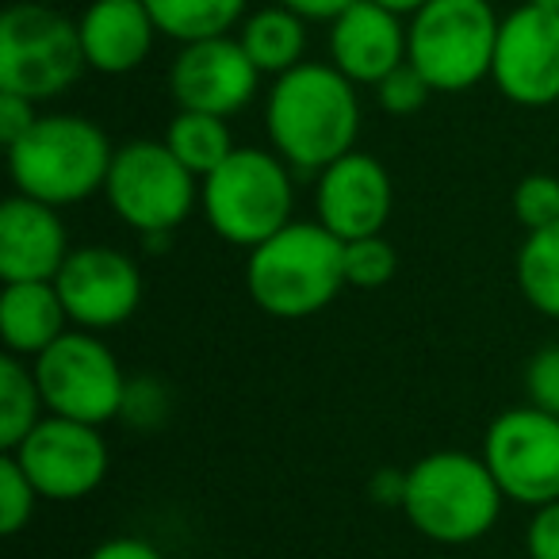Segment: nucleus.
I'll list each match as a JSON object with an SVG mask.
<instances>
[{
  "mask_svg": "<svg viewBox=\"0 0 559 559\" xmlns=\"http://www.w3.org/2000/svg\"><path fill=\"white\" fill-rule=\"evenodd\" d=\"M39 490L24 475V467L16 464V456H0V533L16 536L24 533V525L35 518V506H39Z\"/></svg>",
  "mask_w": 559,
  "mask_h": 559,
  "instance_id": "a878e982",
  "label": "nucleus"
},
{
  "mask_svg": "<svg viewBox=\"0 0 559 559\" xmlns=\"http://www.w3.org/2000/svg\"><path fill=\"white\" fill-rule=\"evenodd\" d=\"M399 272V249L391 246L383 234H372V238H357L345 241V284L349 288H388Z\"/></svg>",
  "mask_w": 559,
  "mask_h": 559,
  "instance_id": "393cba45",
  "label": "nucleus"
},
{
  "mask_svg": "<svg viewBox=\"0 0 559 559\" xmlns=\"http://www.w3.org/2000/svg\"><path fill=\"white\" fill-rule=\"evenodd\" d=\"M368 495L380 506H403L406 495V472H395V467H380L368 483Z\"/></svg>",
  "mask_w": 559,
  "mask_h": 559,
  "instance_id": "f704fd0d",
  "label": "nucleus"
},
{
  "mask_svg": "<svg viewBox=\"0 0 559 559\" xmlns=\"http://www.w3.org/2000/svg\"><path fill=\"white\" fill-rule=\"evenodd\" d=\"M43 418H47V403H43L32 360L4 353L0 360V449H16Z\"/></svg>",
  "mask_w": 559,
  "mask_h": 559,
  "instance_id": "4be33fe9",
  "label": "nucleus"
},
{
  "mask_svg": "<svg viewBox=\"0 0 559 559\" xmlns=\"http://www.w3.org/2000/svg\"><path fill=\"white\" fill-rule=\"evenodd\" d=\"M525 551L528 559H559V498L533 510V521L525 528Z\"/></svg>",
  "mask_w": 559,
  "mask_h": 559,
  "instance_id": "7c9ffc66",
  "label": "nucleus"
},
{
  "mask_svg": "<svg viewBox=\"0 0 559 559\" xmlns=\"http://www.w3.org/2000/svg\"><path fill=\"white\" fill-rule=\"evenodd\" d=\"M24 475L50 502H78L108 479L111 452L100 426L47 414L16 449H9Z\"/></svg>",
  "mask_w": 559,
  "mask_h": 559,
  "instance_id": "9b49d317",
  "label": "nucleus"
},
{
  "mask_svg": "<svg viewBox=\"0 0 559 559\" xmlns=\"http://www.w3.org/2000/svg\"><path fill=\"white\" fill-rule=\"evenodd\" d=\"M498 27L490 0H429L406 20V62L433 93H467L490 78Z\"/></svg>",
  "mask_w": 559,
  "mask_h": 559,
  "instance_id": "423d86ee",
  "label": "nucleus"
},
{
  "mask_svg": "<svg viewBox=\"0 0 559 559\" xmlns=\"http://www.w3.org/2000/svg\"><path fill=\"white\" fill-rule=\"evenodd\" d=\"M70 311L55 280H20L0 292V337L12 357L35 360L70 330Z\"/></svg>",
  "mask_w": 559,
  "mask_h": 559,
  "instance_id": "6ab92c4d",
  "label": "nucleus"
},
{
  "mask_svg": "<svg viewBox=\"0 0 559 559\" xmlns=\"http://www.w3.org/2000/svg\"><path fill=\"white\" fill-rule=\"evenodd\" d=\"M483 460L506 502L528 510L559 498V418L540 406H510L483 433Z\"/></svg>",
  "mask_w": 559,
  "mask_h": 559,
  "instance_id": "9d476101",
  "label": "nucleus"
},
{
  "mask_svg": "<svg viewBox=\"0 0 559 559\" xmlns=\"http://www.w3.org/2000/svg\"><path fill=\"white\" fill-rule=\"evenodd\" d=\"M35 119H39L35 100L16 96V93H0V142H4V150H9L12 142L24 139V134L35 127Z\"/></svg>",
  "mask_w": 559,
  "mask_h": 559,
  "instance_id": "2f4dec72",
  "label": "nucleus"
},
{
  "mask_svg": "<svg viewBox=\"0 0 559 559\" xmlns=\"http://www.w3.org/2000/svg\"><path fill=\"white\" fill-rule=\"evenodd\" d=\"M406 16L380 0H357L330 24V62L353 85H380L406 62Z\"/></svg>",
  "mask_w": 559,
  "mask_h": 559,
  "instance_id": "dca6fc26",
  "label": "nucleus"
},
{
  "mask_svg": "<svg viewBox=\"0 0 559 559\" xmlns=\"http://www.w3.org/2000/svg\"><path fill=\"white\" fill-rule=\"evenodd\" d=\"M429 96H433V88H429V81L411 62H403L395 73H388L376 85V100H380V108L388 116H418L429 104Z\"/></svg>",
  "mask_w": 559,
  "mask_h": 559,
  "instance_id": "cd10ccee",
  "label": "nucleus"
},
{
  "mask_svg": "<svg viewBox=\"0 0 559 559\" xmlns=\"http://www.w3.org/2000/svg\"><path fill=\"white\" fill-rule=\"evenodd\" d=\"M525 4H536V9H548V12H559V0H525Z\"/></svg>",
  "mask_w": 559,
  "mask_h": 559,
  "instance_id": "e433bc0d",
  "label": "nucleus"
},
{
  "mask_svg": "<svg viewBox=\"0 0 559 559\" xmlns=\"http://www.w3.org/2000/svg\"><path fill=\"white\" fill-rule=\"evenodd\" d=\"M513 218L528 230H544V226L559 223V177L551 173H528L518 180L510 195Z\"/></svg>",
  "mask_w": 559,
  "mask_h": 559,
  "instance_id": "bb28decb",
  "label": "nucleus"
},
{
  "mask_svg": "<svg viewBox=\"0 0 559 559\" xmlns=\"http://www.w3.org/2000/svg\"><path fill=\"white\" fill-rule=\"evenodd\" d=\"M104 200L142 238H169L200 207V177L165 142L134 139L111 157Z\"/></svg>",
  "mask_w": 559,
  "mask_h": 559,
  "instance_id": "6e6552de",
  "label": "nucleus"
},
{
  "mask_svg": "<svg viewBox=\"0 0 559 559\" xmlns=\"http://www.w3.org/2000/svg\"><path fill=\"white\" fill-rule=\"evenodd\" d=\"M490 81L518 108L559 104V12L536 4L506 12Z\"/></svg>",
  "mask_w": 559,
  "mask_h": 559,
  "instance_id": "f8f14e48",
  "label": "nucleus"
},
{
  "mask_svg": "<svg viewBox=\"0 0 559 559\" xmlns=\"http://www.w3.org/2000/svg\"><path fill=\"white\" fill-rule=\"evenodd\" d=\"M525 395L533 406L559 418V345H544L525 368Z\"/></svg>",
  "mask_w": 559,
  "mask_h": 559,
  "instance_id": "c85d7f7f",
  "label": "nucleus"
},
{
  "mask_svg": "<svg viewBox=\"0 0 559 559\" xmlns=\"http://www.w3.org/2000/svg\"><path fill=\"white\" fill-rule=\"evenodd\" d=\"M62 207H50L32 195H12L0 207V280H55L62 272L70 249V234L58 215Z\"/></svg>",
  "mask_w": 559,
  "mask_h": 559,
  "instance_id": "f3484780",
  "label": "nucleus"
},
{
  "mask_svg": "<svg viewBox=\"0 0 559 559\" xmlns=\"http://www.w3.org/2000/svg\"><path fill=\"white\" fill-rule=\"evenodd\" d=\"M264 131L292 169L319 177L357 146V85L334 62H304L280 73L264 96Z\"/></svg>",
  "mask_w": 559,
  "mask_h": 559,
  "instance_id": "f257e3e1",
  "label": "nucleus"
},
{
  "mask_svg": "<svg viewBox=\"0 0 559 559\" xmlns=\"http://www.w3.org/2000/svg\"><path fill=\"white\" fill-rule=\"evenodd\" d=\"M157 32L173 43H200L230 35L249 16V0H146Z\"/></svg>",
  "mask_w": 559,
  "mask_h": 559,
  "instance_id": "412c9836",
  "label": "nucleus"
},
{
  "mask_svg": "<svg viewBox=\"0 0 559 559\" xmlns=\"http://www.w3.org/2000/svg\"><path fill=\"white\" fill-rule=\"evenodd\" d=\"M165 146L180 157V165L195 173V177H207L215 173L226 157L234 154V139L230 127L223 116H207V111H180L169 119V131H165Z\"/></svg>",
  "mask_w": 559,
  "mask_h": 559,
  "instance_id": "5701e85b",
  "label": "nucleus"
},
{
  "mask_svg": "<svg viewBox=\"0 0 559 559\" xmlns=\"http://www.w3.org/2000/svg\"><path fill=\"white\" fill-rule=\"evenodd\" d=\"M116 146L100 123L85 116H39L20 142L9 146V173L20 195L50 207H73L93 192H104Z\"/></svg>",
  "mask_w": 559,
  "mask_h": 559,
  "instance_id": "20e7f679",
  "label": "nucleus"
},
{
  "mask_svg": "<svg viewBox=\"0 0 559 559\" xmlns=\"http://www.w3.org/2000/svg\"><path fill=\"white\" fill-rule=\"evenodd\" d=\"M70 322L78 330H116L134 319L142 304V272L116 246H81L55 276Z\"/></svg>",
  "mask_w": 559,
  "mask_h": 559,
  "instance_id": "4468645a",
  "label": "nucleus"
},
{
  "mask_svg": "<svg viewBox=\"0 0 559 559\" xmlns=\"http://www.w3.org/2000/svg\"><path fill=\"white\" fill-rule=\"evenodd\" d=\"M395 211V185L380 157L349 150L319 173L314 185V215L342 241L383 234Z\"/></svg>",
  "mask_w": 559,
  "mask_h": 559,
  "instance_id": "2eb2a0df",
  "label": "nucleus"
},
{
  "mask_svg": "<svg viewBox=\"0 0 559 559\" xmlns=\"http://www.w3.org/2000/svg\"><path fill=\"white\" fill-rule=\"evenodd\" d=\"M518 288L533 311L559 319V223L525 234L518 249Z\"/></svg>",
  "mask_w": 559,
  "mask_h": 559,
  "instance_id": "b1692460",
  "label": "nucleus"
},
{
  "mask_svg": "<svg viewBox=\"0 0 559 559\" xmlns=\"http://www.w3.org/2000/svg\"><path fill=\"white\" fill-rule=\"evenodd\" d=\"M276 4L299 12V16L311 20V24H334V20L342 16L349 4H357V0H276Z\"/></svg>",
  "mask_w": 559,
  "mask_h": 559,
  "instance_id": "72a5a7b5",
  "label": "nucleus"
},
{
  "mask_svg": "<svg viewBox=\"0 0 559 559\" xmlns=\"http://www.w3.org/2000/svg\"><path fill=\"white\" fill-rule=\"evenodd\" d=\"M264 73L246 55L238 35L185 43L169 66V96L180 111L207 116H238L257 100Z\"/></svg>",
  "mask_w": 559,
  "mask_h": 559,
  "instance_id": "ddd939ff",
  "label": "nucleus"
},
{
  "mask_svg": "<svg viewBox=\"0 0 559 559\" xmlns=\"http://www.w3.org/2000/svg\"><path fill=\"white\" fill-rule=\"evenodd\" d=\"M276 150L241 146L200 180V211L223 241L257 249L292 223L296 185Z\"/></svg>",
  "mask_w": 559,
  "mask_h": 559,
  "instance_id": "39448f33",
  "label": "nucleus"
},
{
  "mask_svg": "<svg viewBox=\"0 0 559 559\" xmlns=\"http://www.w3.org/2000/svg\"><path fill=\"white\" fill-rule=\"evenodd\" d=\"M88 559H165L162 548H154L150 540L142 536H111V540L96 544L88 551Z\"/></svg>",
  "mask_w": 559,
  "mask_h": 559,
  "instance_id": "473e14b6",
  "label": "nucleus"
},
{
  "mask_svg": "<svg viewBox=\"0 0 559 559\" xmlns=\"http://www.w3.org/2000/svg\"><path fill=\"white\" fill-rule=\"evenodd\" d=\"M380 4H383V9H391V12H399V16L411 20L414 12L421 9V4H429V0H380Z\"/></svg>",
  "mask_w": 559,
  "mask_h": 559,
  "instance_id": "c9c22d12",
  "label": "nucleus"
},
{
  "mask_svg": "<svg viewBox=\"0 0 559 559\" xmlns=\"http://www.w3.org/2000/svg\"><path fill=\"white\" fill-rule=\"evenodd\" d=\"M307 24L311 20L272 0L269 9H257L241 20L238 39L264 78H280L307 62Z\"/></svg>",
  "mask_w": 559,
  "mask_h": 559,
  "instance_id": "aec40b11",
  "label": "nucleus"
},
{
  "mask_svg": "<svg viewBox=\"0 0 559 559\" xmlns=\"http://www.w3.org/2000/svg\"><path fill=\"white\" fill-rule=\"evenodd\" d=\"M88 70L78 20L66 12L16 0L0 16V93L43 104L70 93Z\"/></svg>",
  "mask_w": 559,
  "mask_h": 559,
  "instance_id": "0eeeda50",
  "label": "nucleus"
},
{
  "mask_svg": "<svg viewBox=\"0 0 559 559\" xmlns=\"http://www.w3.org/2000/svg\"><path fill=\"white\" fill-rule=\"evenodd\" d=\"M78 32L88 70L104 78H123L146 66L162 35L146 0H93L78 16Z\"/></svg>",
  "mask_w": 559,
  "mask_h": 559,
  "instance_id": "a211bd4d",
  "label": "nucleus"
},
{
  "mask_svg": "<svg viewBox=\"0 0 559 559\" xmlns=\"http://www.w3.org/2000/svg\"><path fill=\"white\" fill-rule=\"evenodd\" d=\"M249 299L264 314L284 322L326 311L345 284V241L326 226L292 218L280 234L249 249L246 257Z\"/></svg>",
  "mask_w": 559,
  "mask_h": 559,
  "instance_id": "f03ea898",
  "label": "nucleus"
},
{
  "mask_svg": "<svg viewBox=\"0 0 559 559\" xmlns=\"http://www.w3.org/2000/svg\"><path fill=\"white\" fill-rule=\"evenodd\" d=\"M165 414H169V395H165L162 383L150 380V376H139V380L127 383V399L119 418H127L139 429H150V426H162Z\"/></svg>",
  "mask_w": 559,
  "mask_h": 559,
  "instance_id": "c756f323",
  "label": "nucleus"
},
{
  "mask_svg": "<svg viewBox=\"0 0 559 559\" xmlns=\"http://www.w3.org/2000/svg\"><path fill=\"white\" fill-rule=\"evenodd\" d=\"M35 380H39L47 414L88 426L119 418L127 399V376L119 357L100 342L93 330H66L50 349L32 360Z\"/></svg>",
  "mask_w": 559,
  "mask_h": 559,
  "instance_id": "1a4fd4ad",
  "label": "nucleus"
},
{
  "mask_svg": "<svg viewBox=\"0 0 559 559\" xmlns=\"http://www.w3.org/2000/svg\"><path fill=\"white\" fill-rule=\"evenodd\" d=\"M506 495L487 460L472 452L441 449L406 467V495L399 510L433 544H475L498 525Z\"/></svg>",
  "mask_w": 559,
  "mask_h": 559,
  "instance_id": "7ed1b4c3",
  "label": "nucleus"
}]
</instances>
